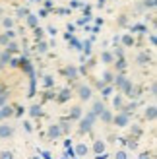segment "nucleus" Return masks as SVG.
Returning a JSON list of instances; mask_svg holds the SVG:
<instances>
[{
	"instance_id": "2",
	"label": "nucleus",
	"mask_w": 157,
	"mask_h": 159,
	"mask_svg": "<svg viewBox=\"0 0 157 159\" xmlns=\"http://www.w3.org/2000/svg\"><path fill=\"white\" fill-rule=\"evenodd\" d=\"M126 122H128V116L126 115H119V116H116V124H119V126H124Z\"/></svg>"
},
{
	"instance_id": "19",
	"label": "nucleus",
	"mask_w": 157,
	"mask_h": 159,
	"mask_svg": "<svg viewBox=\"0 0 157 159\" xmlns=\"http://www.w3.org/2000/svg\"><path fill=\"white\" fill-rule=\"evenodd\" d=\"M33 159H39V157H33Z\"/></svg>"
},
{
	"instance_id": "3",
	"label": "nucleus",
	"mask_w": 157,
	"mask_h": 159,
	"mask_svg": "<svg viewBox=\"0 0 157 159\" xmlns=\"http://www.w3.org/2000/svg\"><path fill=\"white\" fill-rule=\"evenodd\" d=\"M89 93H91V91H89V87H80V97H82V99H87V97H89Z\"/></svg>"
},
{
	"instance_id": "9",
	"label": "nucleus",
	"mask_w": 157,
	"mask_h": 159,
	"mask_svg": "<svg viewBox=\"0 0 157 159\" xmlns=\"http://www.w3.org/2000/svg\"><path fill=\"white\" fill-rule=\"evenodd\" d=\"M0 134H2V136H10L12 130H10V128H0Z\"/></svg>"
},
{
	"instance_id": "11",
	"label": "nucleus",
	"mask_w": 157,
	"mask_h": 159,
	"mask_svg": "<svg viewBox=\"0 0 157 159\" xmlns=\"http://www.w3.org/2000/svg\"><path fill=\"white\" fill-rule=\"evenodd\" d=\"M66 99H68V89H64L62 95H60V101H66Z\"/></svg>"
},
{
	"instance_id": "6",
	"label": "nucleus",
	"mask_w": 157,
	"mask_h": 159,
	"mask_svg": "<svg viewBox=\"0 0 157 159\" xmlns=\"http://www.w3.org/2000/svg\"><path fill=\"white\" fill-rule=\"evenodd\" d=\"M83 153H87V148H85V146H78V155H83Z\"/></svg>"
},
{
	"instance_id": "4",
	"label": "nucleus",
	"mask_w": 157,
	"mask_h": 159,
	"mask_svg": "<svg viewBox=\"0 0 157 159\" xmlns=\"http://www.w3.org/2000/svg\"><path fill=\"white\" fill-rule=\"evenodd\" d=\"M49 134H51V136H52V138H56V136H58V134H60V128H58V126H52V128L49 130Z\"/></svg>"
},
{
	"instance_id": "7",
	"label": "nucleus",
	"mask_w": 157,
	"mask_h": 159,
	"mask_svg": "<svg viewBox=\"0 0 157 159\" xmlns=\"http://www.w3.org/2000/svg\"><path fill=\"white\" fill-rule=\"evenodd\" d=\"M0 115H2V116H10V115H12V109H8V107H6L4 111H0Z\"/></svg>"
},
{
	"instance_id": "14",
	"label": "nucleus",
	"mask_w": 157,
	"mask_h": 159,
	"mask_svg": "<svg viewBox=\"0 0 157 159\" xmlns=\"http://www.w3.org/2000/svg\"><path fill=\"white\" fill-rule=\"evenodd\" d=\"M95 111H97V113H101V111H103V105H101V103H95Z\"/></svg>"
},
{
	"instance_id": "13",
	"label": "nucleus",
	"mask_w": 157,
	"mask_h": 159,
	"mask_svg": "<svg viewBox=\"0 0 157 159\" xmlns=\"http://www.w3.org/2000/svg\"><path fill=\"white\" fill-rule=\"evenodd\" d=\"M72 116H74V118L80 116V109H74V111H72Z\"/></svg>"
},
{
	"instance_id": "17",
	"label": "nucleus",
	"mask_w": 157,
	"mask_h": 159,
	"mask_svg": "<svg viewBox=\"0 0 157 159\" xmlns=\"http://www.w3.org/2000/svg\"><path fill=\"white\" fill-rule=\"evenodd\" d=\"M4 101H6V95H0V105H4Z\"/></svg>"
},
{
	"instance_id": "12",
	"label": "nucleus",
	"mask_w": 157,
	"mask_h": 159,
	"mask_svg": "<svg viewBox=\"0 0 157 159\" xmlns=\"http://www.w3.org/2000/svg\"><path fill=\"white\" fill-rule=\"evenodd\" d=\"M2 159H12V153H10V152H4V153H2Z\"/></svg>"
},
{
	"instance_id": "15",
	"label": "nucleus",
	"mask_w": 157,
	"mask_h": 159,
	"mask_svg": "<svg viewBox=\"0 0 157 159\" xmlns=\"http://www.w3.org/2000/svg\"><path fill=\"white\" fill-rule=\"evenodd\" d=\"M103 120H111V115H109V113H103Z\"/></svg>"
},
{
	"instance_id": "10",
	"label": "nucleus",
	"mask_w": 157,
	"mask_h": 159,
	"mask_svg": "<svg viewBox=\"0 0 157 159\" xmlns=\"http://www.w3.org/2000/svg\"><path fill=\"white\" fill-rule=\"evenodd\" d=\"M103 148H105V146L101 144V142H97V144H95V152H97V153H101V152H103Z\"/></svg>"
},
{
	"instance_id": "1",
	"label": "nucleus",
	"mask_w": 157,
	"mask_h": 159,
	"mask_svg": "<svg viewBox=\"0 0 157 159\" xmlns=\"http://www.w3.org/2000/svg\"><path fill=\"white\" fill-rule=\"evenodd\" d=\"M91 120H93V115H89L85 120L82 122V130H89V126H91Z\"/></svg>"
},
{
	"instance_id": "16",
	"label": "nucleus",
	"mask_w": 157,
	"mask_h": 159,
	"mask_svg": "<svg viewBox=\"0 0 157 159\" xmlns=\"http://www.w3.org/2000/svg\"><path fill=\"white\" fill-rule=\"evenodd\" d=\"M116 159H126V153H122V152H120L119 155H116Z\"/></svg>"
},
{
	"instance_id": "5",
	"label": "nucleus",
	"mask_w": 157,
	"mask_h": 159,
	"mask_svg": "<svg viewBox=\"0 0 157 159\" xmlns=\"http://www.w3.org/2000/svg\"><path fill=\"white\" fill-rule=\"evenodd\" d=\"M146 115H147V118H155V107H150Z\"/></svg>"
},
{
	"instance_id": "18",
	"label": "nucleus",
	"mask_w": 157,
	"mask_h": 159,
	"mask_svg": "<svg viewBox=\"0 0 157 159\" xmlns=\"http://www.w3.org/2000/svg\"><path fill=\"white\" fill-rule=\"evenodd\" d=\"M140 159H150V155H147V153H142V157H140Z\"/></svg>"
},
{
	"instance_id": "8",
	"label": "nucleus",
	"mask_w": 157,
	"mask_h": 159,
	"mask_svg": "<svg viewBox=\"0 0 157 159\" xmlns=\"http://www.w3.org/2000/svg\"><path fill=\"white\" fill-rule=\"evenodd\" d=\"M39 113H41V109H39L37 105H35V107H31V115H33V116H37Z\"/></svg>"
}]
</instances>
